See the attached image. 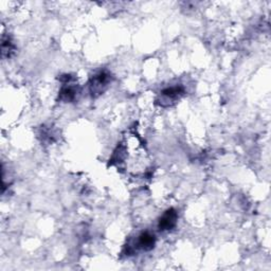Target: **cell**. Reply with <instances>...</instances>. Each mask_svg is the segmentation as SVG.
Here are the masks:
<instances>
[{
	"label": "cell",
	"instance_id": "cell-5",
	"mask_svg": "<svg viewBox=\"0 0 271 271\" xmlns=\"http://www.w3.org/2000/svg\"><path fill=\"white\" fill-rule=\"evenodd\" d=\"M76 97V90L75 88L71 85H68V86H64L61 91H60V100L64 102H71L75 99Z\"/></svg>",
	"mask_w": 271,
	"mask_h": 271
},
{
	"label": "cell",
	"instance_id": "cell-4",
	"mask_svg": "<svg viewBox=\"0 0 271 271\" xmlns=\"http://www.w3.org/2000/svg\"><path fill=\"white\" fill-rule=\"evenodd\" d=\"M138 247L144 251H151L152 249H154V247L156 245V237L154 234H152L150 232H143L139 235L138 238Z\"/></svg>",
	"mask_w": 271,
	"mask_h": 271
},
{
	"label": "cell",
	"instance_id": "cell-3",
	"mask_svg": "<svg viewBox=\"0 0 271 271\" xmlns=\"http://www.w3.org/2000/svg\"><path fill=\"white\" fill-rule=\"evenodd\" d=\"M185 93L186 90L182 86H173V87L166 88V89H163L161 91L162 102H169L168 105H169L170 102H176L177 100H179Z\"/></svg>",
	"mask_w": 271,
	"mask_h": 271
},
{
	"label": "cell",
	"instance_id": "cell-2",
	"mask_svg": "<svg viewBox=\"0 0 271 271\" xmlns=\"http://www.w3.org/2000/svg\"><path fill=\"white\" fill-rule=\"evenodd\" d=\"M177 220L178 214L176 210L173 208L168 209L160 217V220H159L158 228L160 231H169V230L174 229L176 225H177Z\"/></svg>",
	"mask_w": 271,
	"mask_h": 271
},
{
	"label": "cell",
	"instance_id": "cell-1",
	"mask_svg": "<svg viewBox=\"0 0 271 271\" xmlns=\"http://www.w3.org/2000/svg\"><path fill=\"white\" fill-rule=\"evenodd\" d=\"M109 82L110 74L106 71H101L94 75L90 83V91L92 93V97H97L98 94H101Z\"/></svg>",
	"mask_w": 271,
	"mask_h": 271
},
{
	"label": "cell",
	"instance_id": "cell-6",
	"mask_svg": "<svg viewBox=\"0 0 271 271\" xmlns=\"http://www.w3.org/2000/svg\"><path fill=\"white\" fill-rule=\"evenodd\" d=\"M1 50H2V55L3 56H8L10 57L12 54H13L15 51V46L13 45V43L11 42L10 38H2V44H1Z\"/></svg>",
	"mask_w": 271,
	"mask_h": 271
}]
</instances>
